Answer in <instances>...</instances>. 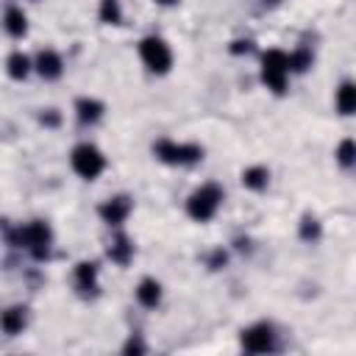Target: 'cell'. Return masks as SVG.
Masks as SVG:
<instances>
[{"instance_id":"ffe728a7","label":"cell","mask_w":356,"mask_h":356,"mask_svg":"<svg viewBox=\"0 0 356 356\" xmlns=\"http://www.w3.org/2000/svg\"><path fill=\"white\" fill-rule=\"evenodd\" d=\"M334 156H337V161H339L345 170H350V167L356 164V145H353V139H350V136H348V139H342Z\"/></svg>"},{"instance_id":"52a82bcc","label":"cell","mask_w":356,"mask_h":356,"mask_svg":"<svg viewBox=\"0 0 356 356\" xmlns=\"http://www.w3.org/2000/svg\"><path fill=\"white\" fill-rule=\"evenodd\" d=\"M239 345L248 353H267L275 348V331L270 323H253L248 328H242L239 334Z\"/></svg>"},{"instance_id":"5b68a950","label":"cell","mask_w":356,"mask_h":356,"mask_svg":"<svg viewBox=\"0 0 356 356\" xmlns=\"http://www.w3.org/2000/svg\"><path fill=\"white\" fill-rule=\"evenodd\" d=\"M70 164H72L75 175H81L83 181H95V178L106 170V156H103V150H100L97 145H92V142H81V145L72 147V153H70Z\"/></svg>"},{"instance_id":"d6986e66","label":"cell","mask_w":356,"mask_h":356,"mask_svg":"<svg viewBox=\"0 0 356 356\" xmlns=\"http://www.w3.org/2000/svg\"><path fill=\"white\" fill-rule=\"evenodd\" d=\"M97 17H100L103 25H120L122 22V6H120V0H100Z\"/></svg>"},{"instance_id":"e0dca14e","label":"cell","mask_w":356,"mask_h":356,"mask_svg":"<svg viewBox=\"0 0 356 356\" xmlns=\"http://www.w3.org/2000/svg\"><path fill=\"white\" fill-rule=\"evenodd\" d=\"M267 184H270V170H267V167L253 164V167L242 170V186H245V189L261 192V189H267Z\"/></svg>"},{"instance_id":"8992f818","label":"cell","mask_w":356,"mask_h":356,"mask_svg":"<svg viewBox=\"0 0 356 356\" xmlns=\"http://www.w3.org/2000/svg\"><path fill=\"white\" fill-rule=\"evenodd\" d=\"M139 58L153 75H167L172 70V50L161 36H145L139 42Z\"/></svg>"},{"instance_id":"5bb4252c","label":"cell","mask_w":356,"mask_h":356,"mask_svg":"<svg viewBox=\"0 0 356 356\" xmlns=\"http://www.w3.org/2000/svg\"><path fill=\"white\" fill-rule=\"evenodd\" d=\"M3 28L8 36L14 39H22L28 33V14L19 8V6H8L6 14H3Z\"/></svg>"},{"instance_id":"44dd1931","label":"cell","mask_w":356,"mask_h":356,"mask_svg":"<svg viewBox=\"0 0 356 356\" xmlns=\"http://www.w3.org/2000/svg\"><path fill=\"white\" fill-rule=\"evenodd\" d=\"M286 56H289V72H306L312 67V61H314L306 47H298L295 53H286Z\"/></svg>"},{"instance_id":"ba28073f","label":"cell","mask_w":356,"mask_h":356,"mask_svg":"<svg viewBox=\"0 0 356 356\" xmlns=\"http://www.w3.org/2000/svg\"><path fill=\"white\" fill-rule=\"evenodd\" d=\"M134 211V200L128 197V195H114V197H108V200H103L100 203V209H97V214H100V220L106 222V225H122L125 220H128V214Z\"/></svg>"},{"instance_id":"4fadbf2b","label":"cell","mask_w":356,"mask_h":356,"mask_svg":"<svg viewBox=\"0 0 356 356\" xmlns=\"http://www.w3.org/2000/svg\"><path fill=\"white\" fill-rule=\"evenodd\" d=\"M134 295H136L139 306H145V309H156V306L161 303V284H159L156 278L145 275V278H142V281L136 284Z\"/></svg>"},{"instance_id":"2e32d148","label":"cell","mask_w":356,"mask_h":356,"mask_svg":"<svg viewBox=\"0 0 356 356\" xmlns=\"http://www.w3.org/2000/svg\"><path fill=\"white\" fill-rule=\"evenodd\" d=\"M31 70H33V61H31L22 50H14V53L6 58V72H8L11 81H25V78L31 75Z\"/></svg>"},{"instance_id":"cb8c5ba5","label":"cell","mask_w":356,"mask_h":356,"mask_svg":"<svg viewBox=\"0 0 356 356\" xmlns=\"http://www.w3.org/2000/svg\"><path fill=\"white\" fill-rule=\"evenodd\" d=\"M153 3H159V6H175V3H181V0H153Z\"/></svg>"},{"instance_id":"8fae6325","label":"cell","mask_w":356,"mask_h":356,"mask_svg":"<svg viewBox=\"0 0 356 356\" xmlns=\"http://www.w3.org/2000/svg\"><path fill=\"white\" fill-rule=\"evenodd\" d=\"M28 325V309L25 306H8L0 312V331L8 334V337H17L22 334Z\"/></svg>"},{"instance_id":"603a6c76","label":"cell","mask_w":356,"mask_h":356,"mask_svg":"<svg viewBox=\"0 0 356 356\" xmlns=\"http://www.w3.org/2000/svg\"><path fill=\"white\" fill-rule=\"evenodd\" d=\"M147 348H145V342L139 339V337H131L128 342H125V348H122V353H145Z\"/></svg>"},{"instance_id":"3957f363","label":"cell","mask_w":356,"mask_h":356,"mask_svg":"<svg viewBox=\"0 0 356 356\" xmlns=\"http://www.w3.org/2000/svg\"><path fill=\"white\" fill-rule=\"evenodd\" d=\"M203 145H195V142H175V139H159L153 142V156L164 164H172V167H186V164H197L203 159Z\"/></svg>"},{"instance_id":"30bf717a","label":"cell","mask_w":356,"mask_h":356,"mask_svg":"<svg viewBox=\"0 0 356 356\" xmlns=\"http://www.w3.org/2000/svg\"><path fill=\"white\" fill-rule=\"evenodd\" d=\"M33 70H36L44 81H56V78H61V72H64V58H61V53H56L53 47H44V50H39V56H36V61H33Z\"/></svg>"},{"instance_id":"277c9868","label":"cell","mask_w":356,"mask_h":356,"mask_svg":"<svg viewBox=\"0 0 356 356\" xmlns=\"http://www.w3.org/2000/svg\"><path fill=\"white\" fill-rule=\"evenodd\" d=\"M261 83L270 92H275V95L286 92V83H289V56L284 50L270 47L261 56Z\"/></svg>"},{"instance_id":"7a4b0ae2","label":"cell","mask_w":356,"mask_h":356,"mask_svg":"<svg viewBox=\"0 0 356 356\" xmlns=\"http://www.w3.org/2000/svg\"><path fill=\"white\" fill-rule=\"evenodd\" d=\"M11 242L25 248L33 259H44L50 253V245H53V231L44 220H31L25 225H19L14 234H11Z\"/></svg>"},{"instance_id":"7c38bea8","label":"cell","mask_w":356,"mask_h":356,"mask_svg":"<svg viewBox=\"0 0 356 356\" xmlns=\"http://www.w3.org/2000/svg\"><path fill=\"white\" fill-rule=\"evenodd\" d=\"M106 114V103L97 100V97H78L75 100V117L83 122V125H95L97 120H103Z\"/></svg>"},{"instance_id":"9a60e30c","label":"cell","mask_w":356,"mask_h":356,"mask_svg":"<svg viewBox=\"0 0 356 356\" xmlns=\"http://www.w3.org/2000/svg\"><path fill=\"white\" fill-rule=\"evenodd\" d=\"M108 259H111L114 264H120V267L131 264V259H134V242H131L125 234H117V236L108 242Z\"/></svg>"},{"instance_id":"7402d4cb","label":"cell","mask_w":356,"mask_h":356,"mask_svg":"<svg viewBox=\"0 0 356 356\" xmlns=\"http://www.w3.org/2000/svg\"><path fill=\"white\" fill-rule=\"evenodd\" d=\"M300 236H303V239H317V236H320V222H317V217H312V214L303 217V222H300Z\"/></svg>"},{"instance_id":"9c48e42d","label":"cell","mask_w":356,"mask_h":356,"mask_svg":"<svg viewBox=\"0 0 356 356\" xmlns=\"http://www.w3.org/2000/svg\"><path fill=\"white\" fill-rule=\"evenodd\" d=\"M72 281H75V289L83 295V298H95L97 295V264L95 261H78L75 270H72Z\"/></svg>"},{"instance_id":"6da1fadb","label":"cell","mask_w":356,"mask_h":356,"mask_svg":"<svg viewBox=\"0 0 356 356\" xmlns=\"http://www.w3.org/2000/svg\"><path fill=\"white\" fill-rule=\"evenodd\" d=\"M222 186L209 181V184H200L189 197H186V214L195 220V222H209L220 206H222Z\"/></svg>"},{"instance_id":"ac0fdd59","label":"cell","mask_w":356,"mask_h":356,"mask_svg":"<svg viewBox=\"0 0 356 356\" xmlns=\"http://www.w3.org/2000/svg\"><path fill=\"white\" fill-rule=\"evenodd\" d=\"M337 111L342 117H350L356 111V86L353 81H342L337 89Z\"/></svg>"}]
</instances>
